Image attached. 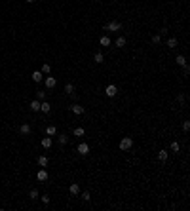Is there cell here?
I'll list each match as a JSON object with an SVG mask.
<instances>
[{
    "label": "cell",
    "mask_w": 190,
    "mask_h": 211,
    "mask_svg": "<svg viewBox=\"0 0 190 211\" xmlns=\"http://www.w3.org/2000/svg\"><path fill=\"white\" fill-rule=\"evenodd\" d=\"M40 111H42L44 114H48V112L52 111V105H50L48 101H42V103H40Z\"/></svg>",
    "instance_id": "4fadbf2b"
},
{
    "label": "cell",
    "mask_w": 190,
    "mask_h": 211,
    "mask_svg": "<svg viewBox=\"0 0 190 211\" xmlns=\"http://www.w3.org/2000/svg\"><path fill=\"white\" fill-rule=\"evenodd\" d=\"M93 61H95L97 65H101L103 61H105V57H103V53H101V52H97V53L93 55Z\"/></svg>",
    "instance_id": "7402d4cb"
},
{
    "label": "cell",
    "mask_w": 190,
    "mask_h": 211,
    "mask_svg": "<svg viewBox=\"0 0 190 211\" xmlns=\"http://www.w3.org/2000/svg\"><path fill=\"white\" fill-rule=\"evenodd\" d=\"M175 61H177V65H181V67H183V65H186V57H185V55H177V59H175Z\"/></svg>",
    "instance_id": "83f0119b"
},
{
    "label": "cell",
    "mask_w": 190,
    "mask_h": 211,
    "mask_svg": "<svg viewBox=\"0 0 190 211\" xmlns=\"http://www.w3.org/2000/svg\"><path fill=\"white\" fill-rule=\"evenodd\" d=\"M103 31H106V32H118V31H122V23L120 21H110V23H106V25L103 27Z\"/></svg>",
    "instance_id": "6da1fadb"
},
{
    "label": "cell",
    "mask_w": 190,
    "mask_h": 211,
    "mask_svg": "<svg viewBox=\"0 0 190 211\" xmlns=\"http://www.w3.org/2000/svg\"><path fill=\"white\" fill-rule=\"evenodd\" d=\"M36 99L38 101H46V91H42V90L36 91Z\"/></svg>",
    "instance_id": "f1b7e54d"
},
{
    "label": "cell",
    "mask_w": 190,
    "mask_h": 211,
    "mask_svg": "<svg viewBox=\"0 0 190 211\" xmlns=\"http://www.w3.org/2000/svg\"><path fill=\"white\" fill-rule=\"evenodd\" d=\"M76 152H78L80 156H88V154H90V145H88V143H80L78 147H76Z\"/></svg>",
    "instance_id": "3957f363"
},
{
    "label": "cell",
    "mask_w": 190,
    "mask_h": 211,
    "mask_svg": "<svg viewBox=\"0 0 190 211\" xmlns=\"http://www.w3.org/2000/svg\"><path fill=\"white\" fill-rule=\"evenodd\" d=\"M167 158H169V152H167V150H160V152H158V160H160V162H165Z\"/></svg>",
    "instance_id": "d6986e66"
},
{
    "label": "cell",
    "mask_w": 190,
    "mask_h": 211,
    "mask_svg": "<svg viewBox=\"0 0 190 211\" xmlns=\"http://www.w3.org/2000/svg\"><path fill=\"white\" fill-rule=\"evenodd\" d=\"M133 148V139L131 137H124L120 141V150H131Z\"/></svg>",
    "instance_id": "7a4b0ae2"
},
{
    "label": "cell",
    "mask_w": 190,
    "mask_h": 211,
    "mask_svg": "<svg viewBox=\"0 0 190 211\" xmlns=\"http://www.w3.org/2000/svg\"><path fill=\"white\" fill-rule=\"evenodd\" d=\"M162 42V36H160V34H154L152 36V44H160Z\"/></svg>",
    "instance_id": "4dcf8cb0"
},
{
    "label": "cell",
    "mask_w": 190,
    "mask_h": 211,
    "mask_svg": "<svg viewBox=\"0 0 190 211\" xmlns=\"http://www.w3.org/2000/svg\"><path fill=\"white\" fill-rule=\"evenodd\" d=\"M27 2H29V4H32V2H34V0H27Z\"/></svg>",
    "instance_id": "d590c367"
},
{
    "label": "cell",
    "mask_w": 190,
    "mask_h": 211,
    "mask_svg": "<svg viewBox=\"0 0 190 211\" xmlns=\"http://www.w3.org/2000/svg\"><path fill=\"white\" fill-rule=\"evenodd\" d=\"M126 42H127V40H126V36H118V38H116V42H114V46L124 48V46H126Z\"/></svg>",
    "instance_id": "ffe728a7"
},
{
    "label": "cell",
    "mask_w": 190,
    "mask_h": 211,
    "mask_svg": "<svg viewBox=\"0 0 190 211\" xmlns=\"http://www.w3.org/2000/svg\"><path fill=\"white\" fill-rule=\"evenodd\" d=\"M183 129H185V131H188V129H190V120H185V122H183Z\"/></svg>",
    "instance_id": "d6a6232c"
},
{
    "label": "cell",
    "mask_w": 190,
    "mask_h": 211,
    "mask_svg": "<svg viewBox=\"0 0 190 211\" xmlns=\"http://www.w3.org/2000/svg\"><path fill=\"white\" fill-rule=\"evenodd\" d=\"M40 72L50 74V72H52V65H50V63H44V65H42V70H40Z\"/></svg>",
    "instance_id": "484cf974"
},
{
    "label": "cell",
    "mask_w": 190,
    "mask_h": 211,
    "mask_svg": "<svg viewBox=\"0 0 190 211\" xmlns=\"http://www.w3.org/2000/svg\"><path fill=\"white\" fill-rule=\"evenodd\" d=\"M36 179L38 181H40V183H44V181H48V171H46V169H40V171H38V173H36Z\"/></svg>",
    "instance_id": "9c48e42d"
},
{
    "label": "cell",
    "mask_w": 190,
    "mask_h": 211,
    "mask_svg": "<svg viewBox=\"0 0 190 211\" xmlns=\"http://www.w3.org/2000/svg\"><path fill=\"white\" fill-rule=\"evenodd\" d=\"M57 143L61 145V147H65V145L69 143V135H65V133H59V135H57Z\"/></svg>",
    "instance_id": "8fae6325"
},
{
    "label": "cell",
    "mask_w": 190,
    "mask_h": 211,
    "mask_svg": "<svg viewBox=\"0 0 190 211\" xmlns=\"http://www.w3.org/2000/svg\"><path fill=\"white\" fill-rule=\"evenodd\" d=\"M42 204H44V206L50 204V196H48V194H42Z\"/></svg>",
    "instance_id": "836d02e7"
},
{
    "label": "cell",
    "mask_w": 190,
    "mask_h": 211,
    "mask_svg": "<svg viewBox=\"0 0 190 211\" xmlns=\"http://www.w3.org/2000/svg\"><path fill=\"white\" fill-rule=\"evenodd\" d=\"M46 133L50 135V137H53V135H57V127H55V126H48L46 127Z\"/></svg>",
    "instance_id": "44dd1931"
},
{
    "label": "cell",
    "mask_w": 190,
    "mask_h": 211,
    "mask_svg": "<svg viewBox=\"0 0 190 211\" xmlns=\"http://www.w3.org/2000/svg\"><path fill=\"white\" fill-rule=\"evenodd\" d=\"M70 111H72V114H76V116H82L86 112V109L82 105H78V103H74V105H70Z\"/></svg>",
    "instance_id": "5b68a950"
},
{
    "label": "cell",
    "mask_w": 190,
    "mask_h": 211,
    "mask_svg": "<svg viewBox=\"0 0 190 211\" xmlns=\"http://www.w3.org/2000/svg\"><path fill=\"white\" fill-rule=\"evenodd\" d=\"M65 93L69 95V97H72V99H76V91H74V86L70 84V82L65 86Z\"/></svg>",
    "instance_id": "52a82bcc"
},
{
    "label": "cell",
    "mask_w": 190,
    "mask_h": 211,
    "mask_svg": "<svg viewBox=\"0 0 190 211\" xmlns=\"http://www.w3.org/2000/svg\"><path fill=\"white\" fill-rule=\"evenodd\" d=\"M183 74H185V76L190 74V67H188V65H183Z\"/></svg>",
    "instance_id": "1f68e13d"
},
{
    "label": "cell",
    "mask_w": 190,
    "mask_h": 211,
    "mask_svg": "<svg viewBox=\"0 0 190 211\" xmlns=\"http://www.w3.org/2000/svg\"><path fill=\"white\" fill-rule=\"evenodd\" d=\"M171 152H175V154H179L181 152V145H179V141H171Z\"/></svg>",
    "instance_id": "2e32d148"
},
{
    "label": "cell",
    "mask_w": 190,
    "mask_h": 211,
    "mask_svg": "<svg viewBox=\"0 0 190 211\" xmlns=\"http://www.w3.org/2000/svg\"><path fill=\"white\" fill-rule=\"evenodd\" d=\"M84 133H86V129H84V127H74L72 135H74V137H82V135H84Z\"/></svg>",
    "instance_id": "cb8c5ba5"
},
{
    "label": "cell",
    "mask_w": 190,
    "mask_h": 211,
    "mask_svg": "<svg viewBox=\"0 0 190 211\" xmlns=\"http://www.w3.org/2000/svg\"><path fill=\"white\" fill-rule=\"evenodd\" d=\"M105 95H106V97H116V95H118V86L108 84L105 88Z\"/></svg>",
    "instance_id": "277c9868"
},
{
    "label": "cell",
    "mask_w": 190,
    "mask_h": 211,
    "mask_svg": "<svg viewBox=\"0 0 190 211\" xmlns=\"http://www.w3.org/2000/svg\"><path fill=\"white\" fill-rule=\"evenodd\" d=\"M69 192H70L72 196H78V194H80V186H78V183H72V185L69 186Z\"/></svg>",
    "instance_id": "7c38bea8"
},
{
    "label": "cell",
    "mask_w": 190,
    "mask_h": 211,
    "mask_svg": "<svg viewBox=\"0 0 190 211\" xmlns=\"http://www.w3.org/2000/svg\"><path fill=\"white\" fill-rule=\"evenodd\" d=\"M80 198H82L84 202H90V200H91V196H90V192H88V190H86V192H82V194H80Z\"/></svg>",
    "instance_id": "f546056e"
},
{
    "label": "cell",
    "mask_w": 190,
    "mask_h": 211,
    "mask_svg": "<svg viewBox=\"0 0 190 211\" xmlns=\"http://www.w3.org/2000/svg\"><path fill=\"white\" fill-rule=\"evenodd\" d=\"M29 198H31V200H38V198H40L38 188H31V190H29Z\"/></svg>",
    "instance_id": "9a60e30c"
},
{
    "label": "cell",
    "mask_w": 190,
    "mask_h": 211,
    "mask_svg": "<svg viewBox=\"0 0 190 211\" xmlns=\"http://www.w3.org/2000/svg\"><path fill=\"white\" fill-rule=\"evenodd\" d=\"M19 133H21V135H29V133H31V126H29V124H23V126L19 127Z\"/></svg>",
    "instance_id": "ac0fdd59"
},
{
    "label": "cell",
    "mask_w": 190,
    "mask_h": 211,
    "mask_svg": "<svg viewBox=\"0 0 190 211\" xmlns=\"http://www.w3.org/2000/svg\"><path fill=\"white\" fill-rule=\"evenodd\" d=\"M52 137H42V148H50L52 147Z\"/></svg>",
    "instance_id": "603a6c76"
},
{
    "label": "cell",
    "mask_w": 190,
    "mask_h": 211,
    "mask_svg": "<svg viewBox=\"0 0 190 211\" xmlns=\"http://www.w3.org/2000/svg\"><path fill=\"white\" fill-rule=\"evenodd\" d=\"M44 82H46V88H50V90L57 86V80H55V76H48V78L44 80Z\"/></svg>",
    "instance_id": "ba28073f"
},
{
    "label": "cell",
    "mask_w": 190,
    "mask_h": 211,
    "mask_svg": "<svg viewBox=\"0 0 190 211\" xmlns=\"http://www.w3.org/2000/svg\"><path fill=\"white\" fill-rule=\"evenodd\" d=\"M167 27H164V29H160V32H158V34H160V36H167Z\"/></svg>",
    "instance_id": "e575fe53"
},
{
    "label": "cell",
    "mask_w": 190,
    "mask_h": 211,
    "mask_svg": "<svg viewBox=\"0 0 190 211\" xmlns=\"http://www.w3.org/2000/svg\"><path fill=\"white\" fill-rule=\"evenodd\" d=\"M185 101H186V97H185V93H179L177 95V103H179L181 107H185Z\"/></svg>",
    "instance_id": "4316f807"
},
{
    "label": "cell",
    "mask_w": 190,
    "mask_h": 211,
    "mask_svg": "<svg viewBox=\"0 0 190 211\" xmlns=\"http://www.w3.org/2000/svg\"><path fill=\"white\" fill-rule=\"evenodd\" d=\"M177 44H179V40H177L175 36H169L167 40H165V46H167L169 50H175V48H177Z\"/></svg>",
    "instance_id": "8992f818"
},
{
    "label": "cell",
    "mask_w": 190,
    "mask_h": 211,
    "mask_svg": "<svg viewBox=\"0 0 190 211\" xmlns=\"http://www.w3.org/2000/svg\"><path fill=\"white\" fill-rule=\"evenodd\" d=\"M40 103H42V101H38V99L31 101V105H29V109H31L32 112H38V111H40Z\"/></svg>",
    "instance_id": "30bf717a"
},
{
    "label": "cell",
    "mask_w": 190,
    "mask_h": 211,
    "mask_svg": "<svg viewBox=\"0 0 190 211\" xmlns=\"http://www.w3.org/2000/svg\"><path fill=\"white\" fill-rule=\"evenodd\" d=\"M50 164V158H48V156H38V165H40V167H46V165Z\"/></svg>",
    "instance_id": "5bb4252c"
},
{
    "label": "cell",
    "mask_w": 190,
    "mask_h": 211,
    "mask_svg": "<svg viewBox=\"0 0 190 211\" xmlns=\"http://www.w3.org/2000/svg\"><path fill=\"white\" fill-rule=\"evenodd\" d=\"M32 80H34V82H42V72H40V70H34V72H32Z\"/></svg>",
    "instance_id": "d4e9b609"
},
{
    "label": "cell",
    "mask_w": 190,
    "mask_h": 211,
    "mask_svg": "<svg viewBox=\"0 0 190 211\" xmlns=\"http://www.w3.org/2000/svg\"><path fill=\"white\" fill-rule=\"evenodd\" d=\"M99 44H101V46H103V48L110 46V38H108V36H106V34H105V36H101V38H99Z\"/></svg>",
    "instance_id": "e0dca14e"
}]
</instances>
